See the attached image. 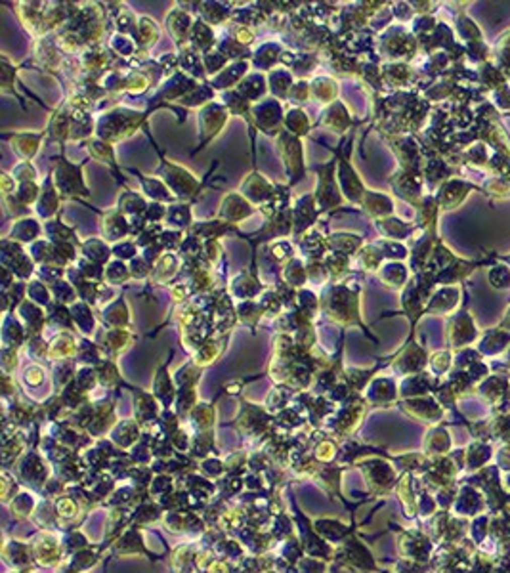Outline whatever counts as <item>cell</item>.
I'll list each match as a JSON object with an SVG mask.
<instances>
[{
    "mask_svg": "<svg viewBox=\"0 0 510 573\" xmlns=\"http://www.w3.org/2000/svg\"><path fill=\"white\" fill-rule=\"evenodd\" d=\"M38 136H18L14 138V149H18L19 155L23 157H33L38 149Z\"/></svg>",
    "mask_w": 510,
    "mask_h": 573,
    "instance_id": "cell-1",
    "label": "cell"
},
{
    "mask_svg": "<svg viewBox=\"0 0 510 573\" xmlns=\"http://www.w3.org/2000/svg\"><path fill=\"white\" fill-rule=\"evenodd\" d=\"M157 37H159V31H157L155 23L147 18L140 19V23H138V38H140V42L142 44H151V42L157 40Z\"/></svg>",
    "mask_w": 510,
    "mask_h": 573,
    "instance_id": "cell-2",
    "label": "cell"
},
{
    "mask_svg": "<svg viewBox=\"0 0 510 573\" xmlns=\"http://www.w3.org/2000/svg\"><path fill=\"white\" fill-rule=\"evenodd\" d=\"M313 92L317 98H321V101H331V98L337 94V84L327 79H317L313 82Z\"/></svg>",
    "mask_w": 510,
    "mask_h": 573,
    "instance_id": "cell-3",
    "label": "cell"
},
{
    "mask_svg": "<svg viewBox=\"0 0 510 573\" xmlns=\"http://www.w3.org/2000/svg\"><path fill=\"white\" fill-rule=\"evenodd\" d=\"M287 122L291 126L292 132H308V118L306 115H302L300 111H292L287 117Z\"/></svg>",
    "mask_w": 510,
    "mask_h": 573,
    "instance_id": "cell-4",
    "label": "cell"
},
{
    "mask_svg": "<svg viewBox=\"0 0 510 573\" xmlns=\"http://www.w3.org/2000/svg\"><path fill=\"white\" fill-rule=\"evenodd\" d=\"M27 380L33 384V386H38L40 382L44 380V373H42V369H38V367H31L27 371Z\"/></svg>",
    "mask_w": 510,
    "mask_h": 573,
    "instance_id": "cell-5",
    "label": "cell"
},
{
    "mask_svg": "<svg viewBox=\"0 0 510 573\" xmlns=\"http://www.w3.org/2000/svg\"><path fill=\"white\" fill-rule=\"evenodd\" d=\"M237 38H239V42H245V44H248V42H252V33H250L248 29H239V33H237Z\"/></svg>",
    "mask_w": 510,
    "mask_h": 573,
    "instance_id": "cell-6",
    "label": "cell"
}]
</instances>
